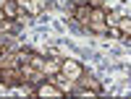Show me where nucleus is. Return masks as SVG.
Returning <instances> with one entry per match:
<instances>
[{
    "label": "nucleus",
    "mask_w": 131,
    "mask_h": 99,
    "mask_svg": "<svg viewBox=\"0 0 131 99\" xmlns=\"http://www.w3.org/2000/svg\"><path fill=\"white\" fill-rule=\"evenodd\" d=\"M18 8H21V10H29L31 16H34L37 10H39V5L34 3V0H18Z\"/></svg>",
    "instance_id": "nucleus-7"
},
{
    "label": "nucleus",
    "mask_w": 131,
    "mask_h": 99,
    "mask_svg": "<svg viewBox=\"0 0 131 99\" xmlns=\"http://www.w3.org/2000/svg\"><path fill=\"white\" fill-rule=\"evenodd\" d=\"M3 13H5V18H18L21 16V8H18V0H8V3L3 5Z\"/></svg>",
    "instance_id": "nucleus-6"
},
{
    "label": "nucleus",
    "mask_w": 131,
    "mask_h": 99,
    "mask_svg": "<svg viewBox=\"0 0 131 99\" xmlns=\"http://www.w3.org/2000/svg\"><path fill=\"white\" fill-rule=\"evenodd\" d=\"M5 3H8V0H0V8H3V5H5Z\"/></svg>",
    "instance_id": "nucleus-9"
},
{
    "label": "nucleus",
    "mask_w": 131,
    "mask_h": 99,
    "mask_svg": "<svg viewBox=\"0 0 131 99\" xmlns=\"http://www.w3.org/2000/svg\"><path fill=\"white\" fill-rule=\"evenodd\" d=\"M58 76H60L63 81H71V83H73V81H79L81 76H84V68H81L79 60H71V58H68V60L60 63V73H58Z\"/></svg>",
    "instance_id": "nucleus-2"
},
{
    "label": "nucleus",
    "mask_w": 131,
    "mask_h": 99,
    "mask_svg": "<svg viewBox=\"0 0 131 99\" xmlns=\"http://www.w3.org/2000/svg\"><path fill=\"white\" fill-rule=\"evenodd\" d=\"M86 29L94 31V34H107V13L102 8H92V13H89V21H86Z\"/></svg>",
    "instance_id": "nucleus-1"
},
{
    "label": "nucleus",
    "mask_w": 131,
    "mask_h": 99,
    "mask_svg": "<svg viewBox=\"0 0 131 99\" xmlns=\"http://www.w3.org/2000/svg\"><path fill=\"white\" fill-rule=\"evenodd\" d=\"M118 31H121L123 37H131V16H128V18H121V21H118Z\"/></svg>",
    "instance_id": "nucleus-8"
},
{
    "label": "nucleus",
    "mask_w": 131,
    "mask_h": 99,
    "mask_svg": "<svg viewBox=\"0 0 131 99\" xmlns=\"http://www.w3.org/2000/svg\"><path fill=\"white\" fill-rule=\"evenodd\" d=\"M71 13H73V18L79 21L81 26H86V21H89V13H92V5H86V3H76V5L71 8Z\"/></svg>",
    "instance_id": "nucleus-5"
},
{
    "label": "nucleus",
    "mask_w": 131,
    "mask_h": 99,
    "mask_svg": "<svg viewBox=\"0 0 131 99\" xmlns=\"http://www.w3.org/2000/svg\"><path fill=\"white\" fill-rule=\"evenodd\" d=\"M73 91L79 94V96H84V94H86V96H92V94H100V91H102V86L97 83L92 76H81L79 81H73Z\"/></svg>",
    "instance_id": "nucleus-3"
},
{
    "label": "nucleus",
    "mask_w": 131,
    "mask_h": 99,
    "mask_svg": "<svg viewBox=\"0 0 131 99\" xmlns=\"http://www.w3.org/2000/svg\"><path fill=\"white\" fill-rule=\"evenodd\" d=\"M31 94H37V96H63V89L55 86V83H47V81L42 83V81H39V86H34Z\"/></svg>",
    "instance_id": "nucleus-4"
}]
</instances>
